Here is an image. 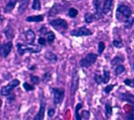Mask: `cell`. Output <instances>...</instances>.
I'll use <instances>...</instances> for the list:
<instances>
[{"label":"cell","instance_id":"obj_8","mask_svg":"<svg viewBox=\"0 0 134 120\" xmlns=\"http://www.w3.org/2000/svg\"><path fill=\"white\" fill-rule=\"evenodd\" d=\"M50 25L56 28V29H59V28H62V29H68V23L65 20L63 19H55L50 21Z\"/></svg>","mask_w":134,"mask_h":120},{"label":"cell","instance_id":"obj_24","mask_svg":"<svg viewBox=\"0 0 134 120\" xmlns=\"http://www.w3.org/2000/svg\"><path fill=\"white\" fill-rule=\"evenodd\" d=\"M105 113H106V117L107 118H109L111 116L112 114V108L110 106V105L109 103H107L106 105H105Z\"/></svg>","mask_w":134,"mask_h":120},{"label":"cell","instance_id":"obj_30","mask_svg":"<svg viewBox=\"0 0 134 120\" xmlns=\"http://www.w3.org/2000/svg\"><path fill=\"white\" fill-rule=\"evenodd\" d=\"M50 78H51V74L50 73H49V72H46L44 75L43 76V81L44 82H49V80H50Z\"/></svg>","mask_w":134,"mask_h":120},{"label":"cell","instance_id":"obj_32","mask_svg":"<svg viewBox=\"0 0 134 120\" xmlns=\"http://www.w3.org/2000/svg\"><path fill=\"white\" fill-rule=\"evenodd\" d=\"M95 80H96V82L98 83V84H100L102 82H103V77L100 75H96L95 77Z\"/></svg>","mask_w":134,"mask_h":120},{"label":"cell","instance_id":"obj_40","mask_svg":"<svg viewBox=\"0 0 134 120\" xmlns=\"http://www.w3.org/2000/svg\"><path fill=\"white\" fill-rule=\"evenodd\" d=\"M132 81H133V83H134V79H133V80H132Z\"/></svg>","mask_w":134,"mask_h":120},{"label":"cell","instance_id":"obj_22","mask_svg":"<svg viewBox=\"0 0 134 120\" xmlns=\"http://www.w3.org/2000/svg\"><path fill=\"white\" fill-rule=\"evenodd\" d=\"M40 8H41V6H40V0H34L33 1V3H32V8L34 10H40Z\"/></svg>","mask_w":134,"mask_h":120},{"label":"cell","instance_id":"obj_27","mask_svg":"<svg viewBox=\"0 0 134 120\" xmlns=\"http://www.w3.org/2000/svg\"><path fill=\"white\" fill-rule=\"evenodd\" d=\"M23 87H24V89L26 90H27V91H30V90H34V85H30L27 82H25L24 84H23Z\"/></svg>","mask_w":134,"mask_h":120},{"label":"cell","instance_id":"obj_25","mask_svg":"<svg viewBox=\"0 0 134 120\" xmlns=\"http://www.w3.org/2000/svg\"><path fill=\"white\" fill-rule=\"evenodd\" d=\"M124 70H125L124 66L119 64L117 67H116V69H115V73H116V75H119V74H121L122 72H124Z\"/></svg>","mask_w":134,"mask_h":120},{"label":"cell","instance_id":"obj_10","mask_svg":"<svg viewBox=\"0 0 134 120\" xmlns=\"http://www.w3.org/2000/svg\"><path fill=\"white\" fill-rule=\"evenodd\" d=\"M44 108H45L44 103V101H42L41 104H40V110H39L38 113L36 115V117L34 118V120H43L44 114Z\"/></svg>","mask_w":134,"mask_h":120},{"label":"cell","instance_id":"obj_20","mask_svg":"<svg viewBox=\"0 0 134 120\" xmlns=\"http://www.w3.org/2000/svg\"><path fill=\"white\" fill-rule=\"evenodd\" d=\"M54 39H55V36H54V32L53 31H49L48 34H47V41L49 44H51V43L54 42Z\"/></svg>","mask_w":134,"mask_h":120},{"label":"cell","instance_id":"obj_21","mask_svg":"<svg viewBox=\"0 0 134 120\" xmlns=\"http://www.w3.org/2000/svg\"><path fill=\"white\" fill-rule=\"evenodd\" d=\"M81 103H79V104L77 105V106H76V108H75V113H76V119L77 120H81V118L80 116V114H79V110L81 108Z\"/></svg>","mask_w":134,"mask_h":120},{"label":"cell","instance_id":"obj_28","mask_svg":"<svg viewBox=\"0 0 134 120\" xmlns=\"http://www.w3.org/2000/svg\"><path fill=\"white\" fill-rule=\"evenodd\" d=\"M31 81L32 82L33 84L37 85V84H39V82H40V78H39L37 76L31 75Z\"/></svg>","mask_w":134,"mask_h":120},{"label":"cell","instance_id":"obj_17","mask_svg":"<svg viewBox=\"0 0 134 120\" xmlns=\"http://www.w3.org/2000/svg\"><path fill=\"white\" fill-rule=\"evenodd\" d=\"M121 99L134 104V96L132 95H129V94H122L121 95Z\"/></svg>","mask_w":134,"mask_h":120},{"label":"cell","instance_id":"obj_37","mask_svg":"<svg viewBox=\"0 0 134 120\" xmlns=\"http://www.w3.org/2000/svg\"><path fill=\"white\" fill-rule=\"evenodd\" d=\"M121 60H122V59H119V57H116V58H115L114 59H113V61H112V65H115L118 62H119V61H121Z\"/></svg>","mask_w":134,"mask_h":120},{"label":"cell","instance_id":"obj_33","mask_svg":"<svg viewBox=\"0 0 134 120\" xmlns=\"http://www.w3.org/2000/svg\"><path fill=\"white\" fill-rule=\"evenodd\" d=\"M124 83L127 85H129V87H134V83H133V81L132 80H130V79H127L124 81Z\"/></svg>","mask_w":134,"mask_h":120},{"label":"cell","instance_id":"obj_31","mask_svg":"<svg viewBox=\"0 0 134 120\" xmlns=\"http://www.w3.org/2000/svg\"><path fill=\"white\" fill-rule=\"evenodd\" d=\"M81 116H82V118L85 120L89 119V118H90V112L89 111H86V110H84L82 112V114H81Z\"/></svg>","mask_w":134,"mask_h":120},{"label":"cell","instance_id":"obj_26","mask_svg":"<svg viewBox=\"0 0 134 120\" xmlns=\"http://www.w3.org/2000/svg\"><path fill=\"white\" fill-rule=\"evenodd\" d=\"M104 48H105V44H104V42L100 41L99 43V46H98V53L99 54H101L103 53V51L104 50Z\"/></svg>","mask_w":134,"mask_h":120},{"label":"cell","instance_id":"obj_7","mask_svg":"<svg viewBox=\"0 0 134 120\" xmlns=\"http://www.w3.org/2000/svg\"><path fill=\"white\" fill-rule=\"evenodd\" d=\"M117 13L121 14L122 16L125 18L126 19L129 18L132 15V10L130 9L129 7L125 6V5H120L117 9Z\"/></svg>","mask_w":134,"mask_h":120},{"label":"cell","instance_id":"obj_18","mask_svg":"<svg viewBox=\"0 0 134 120\" xmlns=\"http://www.w3.org/2000/svg\"><path fill=\"white\" fill-rule=\"evenodd\" d=\"M134 24V18L130 16V18H127L125 22H124V27L125 28H130L132 27V26Z\"/></svg>","mask_w":134,"mask_h":120},{"label":"cell","instance_id":"obj_16","mask_svg":"<svg viewBox=\"0 0 134 120\" xmlns=\"http://www.w3.org/2000/svg\"><path fill=\"white\" fill-rule=\"evenodd\" d=\"M29 1L30 0H21V3H20V6H19V12L21 13H24V11L26 10V8H27V5L29 3Z\"/></svg>","mask_w":134,"mask_h":120},{"label":"cell","instance_id":"obj_2","mask_svg":"<svg viewBox=\"0 0 134 120\" xmlns=\"http://www.w3.org/2000/svg\"><path fill=\"white\" fill-rule=\"evenodd\" d=\"M20 85V81L18 79H14L9 84H8L7 85H5V87H3L1 90H0V93H1L2 95L3 96H7V95H9L11 91L13 90V88L18 87V85Z\"/></svg>","mask_w":134,"mask_h":120},{"label":"cell","instance_id":"obj_41","mask_svg":"<svg viewBox=\"0 0 134 120\" xmlns=\"http://www.w3.org/2000/svg\"><path fill=\"white\" fill-rule=\"evenodd\" d=\"M133 69H134V64H133Z\"/></svg>","mask_w":134,"mask_h":120},{"label":"cell","instance_id":"obj_3","mask_svg":"<svg viewBox=\"0 0 134 120\" xmlns=\"http://www.w3.org/2000/svg\"><path fill=\"white\" fill-rule=\"evenodd\" d=\"M97 59V55L96 54H88L85 58H83L81 60L80 64L81 67H90L91 65H92L93 64H95V62Z\"/></svg>","mask_w":134,"mask_h":120},{"label":"cell","instance_id":"obj_4","mask_svg":"<svg viewBox=\"0 0 134 120\" xmlns=\"http://www.w3.org/2000/svg\"><path fill=\"white\" fill-rule=\"evenodd\" d=\"M12 49H13V43H12V41H8L5 44H0V56L2 58H7L12 51Z\"/></svg>","mask_w":134,"mask_h":120},{"label":"cell","instance_id":"obj_36","mask_svg":"<svg viewBox=\"0 0 134 120\" xmlns=\"http://www.w3.org/2000/svg\"><path fill=\"white\" fill-rule=\"evenodd\" d=\"M54 113H55V110H54V108H49V111H48V116L49 117H53L54 116Z\"/></svg>","mask_w":134,"mask_h":120},{"label":"cell","instance_id":"obj_23","mask_svg":"<svg viewBox=\"0 0 134 120\" xmlns=\"http://www.w3.org/2000/svg\"><path fill=\"white\" fill-rule=\"evenodd\" d=\"M109 77H110L109 72L104 70V76H103V82L104 83H108V82L109 81Z\"/></svg>","mask_w":134,"mask_h":120},{"label":"cell","instance_id":"obj_1","mask_svg":"<svg viewBox=\"0 0 134 120\" xmlns=\"http://www.w3.org/2000/svg\"><path fill=\"white\" fill-rule=\"evenodd\" d=\"M17 47V51L20 55H24L26 52L29 53H39L40 52V47L36 46V45H34L33 44H20L18 43L16 44Z\"/></svg>","mask_w":134,"mask_h":120},{"label":"cell","instance_id":"obj_35","mask_svg":"<svg viewBox=\"0 0 134 120\" xmlns=\"http://www.w3.org/2000/svg\"><path fill=\"white\" fill-rule=\"evenodd\" d=\"M114 85H109L108 87H106L105 89H104V91H105L106 93H109L110 91L112 90V89L114 88Z\"/></svg>","mask_w":134,"mask_h":120},{"label":"cell","instance_id":"obj_13","mask_svg":"<svg viewBox=\"0 0 134 120\" xmlns=\"http://www.w3.org/2000/svg\"><path fill=\"white\" fill-rule=\"evenodd\" d=\"M44 21V16L43 15H36V16H31L26 18V21L28 22H40Z\"/></svg>","mask_w":134,"mask_h":120},{"label":"cell","instance_id":"obj_15","mask_svg":"<svg viewBox=\"0 0 134 120\" xmlns=\"http://www.w3.org/2000/svg\"><path fill=\"white\" fill-rule=\"evenodd\" d=\"M96 15L95 14H91L90 13H87L85 14V16H84V19H85V21L86 23H91L93 22L95 20H96Z\"/></svg>","mask_w":134,"mask_h":120},{"label":"cell","instance_id":"obj_39","mask_svg":"<svg viewBox=\"0 0 134 120\" xmlns=\"http://www.w3.org/2000/svg\"><path fill=\"white\" fill-rule=\"evenodd\" d=\"M2 19H3V18H2V16H1V14H0V21H1Z\"/></svg>","mask_w":134,"mask_h":120},{"label":"cell","instance_id":"obj_12","mask_svg":"<svg viewBox=\"0 0 134 120\" xmlns=\"http://www.w3.org/2000/svg\"><path fill=\"white\" fill-rule=\"evenodd\" d=\"M4 34L8 39H12L14 37V30L10 25H8L4 30Z\"/></svg>","mask_w":134,"mask_h":120},{"label":"cell","instance_id":"obj_38","mask_svg":"<svg viewBox=\"0 0 134 120\" xmlns=\"http://www.w3.org/2000/svg\"><path fill=\"white\" fill-rule=\"evenodd\" d=\"M2 104H3V102H2V100L0 99V108H1V106H2Z\"/></svg>","mask_w":134,"mask_h":120},{"label":"cell","instance_id":"obj_14","mask_svg":"<svg viewBox=\"0 0 134 120\" xmlns=\"http://www.w3.org/2000/svg\"><path fill=\"white\" fill-rule=\"evenodd\" d=\"M44 57H45V59H48L49 61L50 62H56L57 61V56L56 54H54V53H52V52H49V51H47L45 54H44Z\"/></svg>","mask_w":134,"mask_h":120},{"label":"cell","instance_id":"obj_29","mask_svg":"<svg viewBox=\"0 0 134 120\" xmlns=\"http://www.w3.org/2000/svg\"><path fill=\"white\" fill-rule=\"evenodd\" d=\"M113 44L116 47V48H122L124 46L123 43H122L121 41H117V39H114V41H113Z\"/></svg>","mask_w":134,"mask_h":120},{"label":"cell","instance_id":"obj_34","mask_svg":"<svg viewBox=\"0 0 134 120\" xmlns=\"http://www.w3.org/2000/svg\"><path fill=\"white\" fill-rule=\"evenodd\" d=\"M38 43L41 45H45L46 44V39L44 38V37H40L39 39H38Z\"/></svg>","mask_w":134,"mask_h":120},{"label":"cell","instance_id":"obj_9","mask_svg":"<svg viewBox=\"0 0 134 120\" xmlns=\"http://www.w3.org/2000/svg\"><path fill=\"white\" fill-rule=\"evenodd\" d=\"M25 37L28 44H33L36 39V34L32 30H28L25 33Z\"/></svg>","mask_w":134,"mask_h":120},{"label":"cell","instance_id":"obj_5","mask_svg":"<svg viewBox=\"0 0 134 120\" xmlns=\"http://www.w3.org/2000/svg\"><path fill=\"white\" fill-rule=\"evenodd\" d=\"M54 104L58 105L62 102L63 97H64V90L62 88H54Z\"/></svg>","mask_w":134,"mask_h":120},{"label":"cell","instance_id":"obj_11","mask_svg":"<svg viewBox=\"0 0 134 120\" xmlns=\"http://www.w3.org/2000/svg\"><path fill=\"white\" fill-rule=\"evenodd\" d=\"M16 2H17V0H9V2L8 3L7 5H6V7L4 8V12L6 13H11L12 11L14 9L16 4Z\"/></svg>","mask_w":134,"mask_h":120},{"label":"cell","instance_id":"obj_6","mask_svg":"<svg viewBox=\"0 0 134 120\" xmlns=\"http://www.w3.org/2000/svg\"><path fill=\"white\" fill-rule=\"evenodd\" d=\"M72 36H91L92 31L86 27H80L78 29L72 30L71 31Z\"/></svg>","mask_w":134,"mask_h":120},{"label":"cell","instance_id":"obj_19","mask_svg":"<svg viewBox=\"0 0 134 120\" xmlns=\"http://www.w3.org/2000/svg\"><path fill=\"white\" fill-rule=\"evenodd\" d=\"M77 14H78V11L77 9L73 8H70L69 11H68V16H70V18H76V16H77Z\"/></svg>","mask_w":134,"mask_h":120}]
</instances>
